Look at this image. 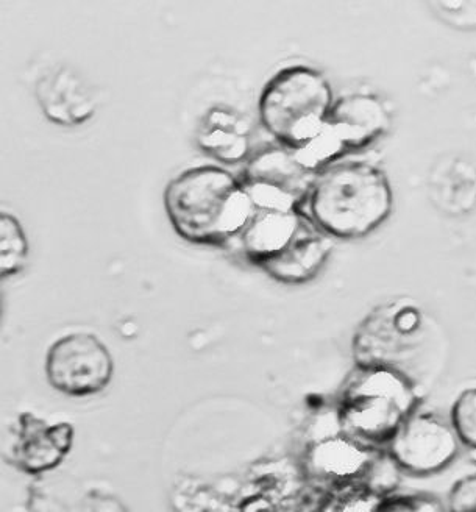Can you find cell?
Listing matches in <instances>:
<instances>
[{
  "mask_svg": "<svg viewBox=\"0 0 476 512\" xmlns=\"http://www.w3.org/2000/svg\"><path fill=\"white\" fill-rule=\"evenodd\" d=\"M386 495L367 484H356L328 492L314 512H380Z\"/></svg>",
  "mask_w": 476,
  "mask_h": 512,
  "instance_id": "cell-18",
  "label": "cell"
},
{
  "mask_svg": "<svg viewBox=\"0 0 476 512\" xmlns=\"http://www.w3.org/2000/svg\"><path fill=\"white\" fill-rule=\"evenodd\" d=\"M32 91L50 124L75 128L96 116L99 102L93 86L69 64H47L35 75Z\"/></svg>",
  "mask_w": 476,
  "mask_h": 512,
  "instance_id": "cell-12",
  "label": "cell"
},
{
  "mask_svg": "<svg viewBox=\"0 0 476 512\" xmlns=\"http://www.w3.org/2000/svg\"><path fill=\"white\" fill-rule=\"evenodd\" d=\"M394 192L383 169L367 161H338L319 172L308 199V214L330 238L352 241L388 221Z\"/></svg>",
  "mask_w": 476,
  "mask_h": 512,
  "instance_id": "cell-3",
  "label": "cell"
},
{
  "mask_svg": "<svg viewBox=\"0 0 476 512\" xmlns=\"http://www.w3.org/2000/svg\"><path fill=\"white\" fill-rule=\"evenodd\" d=\"M30 242L15 214L0 208V281L18 277L29 264Z\"/></svg>",
  "mask_w": 476,
  "mask_h": 512,
  "instance_id": "cell-16",
  "label": "cell"
},
{
  "mask_svg": "<svg viewBox=\"0 0 476 512\" xmlns=\"http://www.w3.org/2000/svg\"><path fill=\"white\" fill-rule=\"evenodd\" d=\"M299 464L303 477L320 495L356 484L391 494L400 475L384 448L364 444L341 430L313 439Z\"/></svg>",
  "mask_w": 476,
  "mask_h": 512,
  "instance_id": "cell-6",
  "label": "cell"
},
{
  "mask_svg": "<svg viewBox=\"0 0 476 512\" xmlns=\"http://www.w3.org/2000/svg\"><path fill=\"white\" fill-rule=\"evenodd\" d=\"M334 104L333 88L319 69L294 64L264 85L258 114L264 130L285 149H303L324 130Z\"/></svg>",
  "mask_w": 476,
  "mask_h": 512,
  "instance_id": "cell-5",
  "label": "cell"
},
{
  "mask_svg": "<svg viewBox=\"0 0 476 512\" xmlns=\"http://www.w3.org/2000/svg\"><path fill=\"white\" fill-rule=\"evenodd\" d=\"M163 203L174 232L197 246H227L256 213L241 178L217 164L180 172L167 183Z\"/></svg>",
  "mask_w": 476,
  "mask_h": 512,
  "instance_id": "cell-1",
  "label": "cell"
},
{
  "mask_svg": "<svg viewBox=\"0 0 476 512\" xmlns=\"http://www.w3.org/2000/svg\"><path fill=\"white\" fill-rule=\"evenodd\" d=\"M4 308H5L4 292H2V289H0V320H2V316H4Z\"/></svg>",
  "mask_w": 476,
  "mask_h": 512,
  "instance_id": "cell-24",
  "label": "cell"
},
{
  "mask_svg": "<svg viewBox=\"0 0 476 512\" xmlns=\"http://www.w3.org/2000/svg\"><path fill=\"white\" fill-rule=\"evenodd\" d=\"M82 497H72L64 484L47 475L33 478L18 512H79Z\"/></svg>",
  "mask_w": 476,
  "mask_h": 512,
  "instance_id": "cell-17",
  "label": "cell"
},
{
  "mask_svg": "<svg viewBox=\"0 0 476 512\" xmlns=\"http://www.w3.org/2000/svg\"><path fill=\"white\" fill-rule=\"evenodd\" d=\"M398 472L430 478L450 469L464 447L448 417L417 408L384 447Z\"/></svg>",
  "mask_w": 476,
  "mask_h": 512,
  "instance_id": "cell-7",
  "label": "cell"
},
{
  "mask_svg": "<svg viewBox=\"0 0 476 512\" xmlns=\"http://www.w3.org/2000/svg\"><path fill=\"white\" fill-rule=\"evenodd\" d=\"M466 453L467 459H469V463L476 467V448H472V450H466Z\"/></svg>",
  "mask_w": 476,
  "mask_h": 512,
  "instance_id": "cell-23",
  "label": "cell"
},
{
  "mask_svg": "<svg viewBox=\"0 0 476 512\" xmlns=\"http://www.w3.org/2000/svg\"><path fill=\"white\" fill-rule=\"evenodd\" d=\"M464 450L476 448V386L456 397L448 416Z\"/></svg>",
  "mask_w": 476,
  "mask_h": 512,
  "instance_id": "cell-19",
  "label": "cell"
},
{
  "mask_svg": "<svg viewBox=\"0 0 476 512\" xmlns=\"http://www.w3.org/2000/svg\"><path fill=\"white\" fill-rule=\"evenodd\" d=\"M313 222L305 211L256 210L252 221L239 236L242 253L253 266L261 267L285 252L294 239Z\"/></svg>",
  "mask_w": 476,
  "mask_h": 512,
  "instance_id": "cell-14",
  "label": "cell"
},
{
  "mask_svg": "<svg viewBox=\"0 0 476 512\" xmlns=\"http://www.w3.org/2000/svg\"><path fill=\"white\" fill-rule=\"evenodd\" d=\"M444 503L448 512H476V472L456 480Z\"/></svg>",
  "mask_w": 476,
  "mask_h": 512,
  "instance_id": "cell-21",
  "label": "cell"
},
{
  "mask_svg": "<svg viewBox=\"0 0 476 512\" xmlns=\"http://www.w3.org/2000/svg\"><path fill=\"white\" fill-rule=\"evenodd\" d=\"M392 118L380 97L370 93L345 94L334 100L320 135L336 161L367 149L391 130Z\"/></svg>",
  "mask_w": 476,
  "mask_h": 512,
  "instance_id": "cell-11",
  "label": "cell"
},
{
  "mask_svg": "<svg viewBox=\"0 0 476 512\" xmlns=\"http://www.w3.org/2000/svg\"><path fill=\"white\" fill-rule=\"evenodd\" d=\"M333 249V238L311 222L285 252L264 263L260 269L272 280L285 285H303L320 274Z\"/></svg>",
  "mask_w": 476,
  "mask_h": 512,
  "instance_id": "cell-15",
  "label": "cell"
},
{
  "mask_svg": "<svg viewBox=\"0 0 476 512\" xmlns=\"http://www.w3.org/2000/svg\"><path fill=\"white\" fill-rule=\"evenodd\" d=\"M197 147L225 166L247 163L253 155V128L246 114L230 105H213L200 118Z\"/></svg>",
  "mask_w": 476,
  "mask_h": 512,
  "instance_id": "cell-13",
  "label": "cell"
},
{
  "mask_svg": "<svg viewBox=\"0 0 476 512\" xmlns=\"http://www.w3.org/2000/svg\"><path fill=\"white\" fill-rule=\"evenodd\" d=\"M380 512H448L442 498L425 492L398 494L391 492L384 498Z\"/></svg>",
  "mask_w": 476,
  "mask_h": 512,
  "instance_id": "cell-20",
  "label": "cell"
},
{
  "mask_svg": "<svg viewBox=\"0 0 476 512\" xmlns=\"http://www.w3.org/2000/svg\"><path fill=\"white\" fill-rule=\"evenodd\" d=\"M47 383L60 394L83 399L100 394L114 377V360L105 342L88 331L60 336L46 353Z\"/></svg>",
  "mask_w": 476,
  "mask_h": 512,
  "instance_id": "cell-8",
  "label": "cell"
},
{
  "mask_svg": "<svg viewBox=\"0 0 476 512\" xmlns=\"http://www.w3.org/2000/svg\"><path fill=\"white\" fill-rule=\"evenodd\" d=\"M79 512H128L121 498L102 489H91L82 495Z\"/></svg>",
  "mask_w": 476,
  "mask_h": 512,
  "instance_id": "cell-22",
  "label": "cell"
},
{
  "mask_svg": "<svg viewBox=\"0 0 476 512\" xmlns=\"http://www.w3.org/2000/svg\"><path fill=\"white\" fill-rule=\"evenodd\" d=\"M316 177L294 150L269 146L253 152L239 178L256 210L289 213L303 210Z\"/></svg>",
  "mask_w": 476,
  "mask_h": 512,
  "instance_id": "cell-9",
  "label": "cell"
},
{
  "mask_svg": "<svg viewBox=\"0 0 476 512\" xmlns=\"http://www.w3.org/2000/svg\"><path fill=\"white\" fill-rule=\"evenodd\" d=\"M419 406L416 386L403 372L389 364H361L342 389L336 417L342 433L384 448Z\"/></svg>",
  "mask_w": 476,
  "mask_h": 512,
  "instance_id": "cell-4",
  "label": "cell"
},
{
  "mask_svg": "<svg viewBox=\"0 0 476 512\" xmlns=\"http://www.w3.org/2000/svg\"><path fill=\"white\" fill-rule=\"evenodd\" d=\"M10 433L5 461L32 478L57 470L74 447V425L69 422L49 424L30 411L16 417Z\"/></svg>",
  "mask_w": 476,
  "mask_h": 512,
  "instance_id": "cell-10",
  "label": "cell"
},
{
  "mask_svg": "<svg viewBox=\"0 0 476 512\" xmlns=\"http://www.w3.org/2000/svg\"><path fill=\"white\" fill-rule=\"evenodd\" d=\"M317 492L299 461L267 459L216 478H188L175 486V512H306Z\"/></svg>",
  "mask_w": 476,
  "mask_h": 512,
  "instance_id": "cell-2",
  "label": "cell"
}]
</instances>
